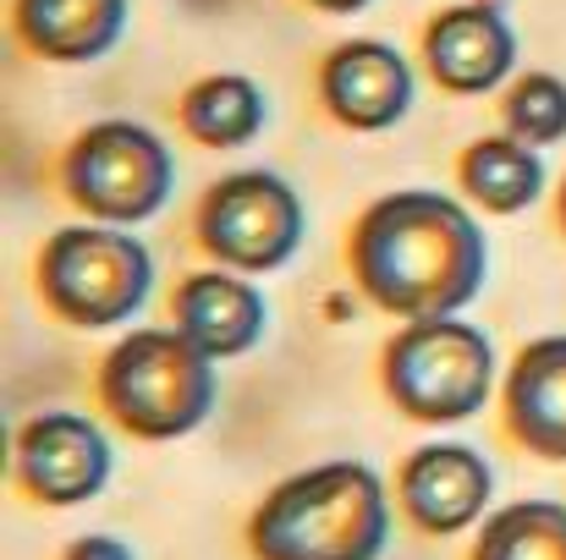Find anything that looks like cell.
<instances>
[{"label":"cell","instance_id":"obj_10","mask_svg":"<svg viewBox=\"0 0 566 560\" xmlns=\"http://www.w3.org/2000/svg\"><path fill=\"white\" fill-rule=\"evenodd\" d=\"M495 495V473L473 445H418L401 467V506L407 517L434 533H468Z\"/></svg>","mask_w":566,"mask_h":560},{"label":"cell","instance_id":"obj_7","mask_svg":"<svg viewBox=\"0 0 566 560\" xmlns=\"http://www.w3.org/2000/svg\"><path fill=\"white\" fill-rule=\"evenodd\" d=\"M198 242L226 270H281L303 247V198L270 171H237L209 187L198 209Z\"/></svg>","mask_w":566,"mask_h":560},{"label":"cell","instance_id":"obj_13","mask_svg":"<svg viewBox=\"0 0 566 560\" xmlns=\"http://www.w3.org/2000/svg\"><path fill=\"white\" fill-rule=\"evenodd\" d=\"M506 423L534 456L566 462V336H539L517 352L506 379Z\"/></svg>","mask_w":566,"mask_h":560},{"label":"cell","instance_id":"obj_8","mask_svg":"<svg viewBox=\"0 0 566 560\" xmlns=\"http://www.w3.org/2000/svg\"><path fill=\"white\" fill-rule=\"evenodd\" d=\"M111 440L83 412H39L17 434V473L44 506H83L111 484Z\"/></svg>","mask_w":566,"mask_h":560},{"label":"cell","instance_id":"obj_5","mask_svg":"<svg viewBox=\"0 0 566 560\" xmlns=\"http://www.w3.org/2000/svg\"><path fill=\"white\" fill-rule=\"evenodd\" d=\"M495 390V347L479 325L423 319L385 347V395L418 423H462Z\"/></svg>","mask_w":566,"mask_h":560},{"label":"cell","instance_id":"obj_1","mask_svg":"<svg viewBox=\"0 0 566 560\" xmlns=\"http://www.w3.org/2000/svg\"><path fill=\"white\" fill-rule=\"evenodd\" d=\"M353 275L385 314L407 325L457 319V308H468L490 275V247L457 198L407 187L358 220Z\"/></svg>","mask_w":566,"mask_h":560},{"label":"cell","instance_id":"obj_12","mask_svg":"<svg viewBox=\"0 0 566 560\" xmlns=\"http://www.w3.org/2000/svg\"><path fill=\"white\" fill-rule=\"evenodd\" d=\"M270 303L253 281L226 270H198L177 286V330L209 358H242L264 341Z\"/></svg>","mask_w":566,"mask_h":560},{"label":"cell","instance_id":"obj_3","mask_svg":"<svg viewBox=\"0 0 566 560\" xmlns=\"http://www.w3.org/2000/svg\"><path fill=\"white\" fill-rule=\"evenodd\" d=\"M99 395L116 423L138 440H182L220 395L214 358L198 352L182 330H133L99 369Z\"/></svg>","mask_w":566,"mask_h":560},{"label":"cell","instance_id":"obj_11","mask_svg":"<svg viewBox=\"0 0 566 560\" xmlns=\"http://www.w3.org/2000/svg\"><path fill=\"white\" fill-rule=\"evenodd\" d=\"M423 61L451 94H490L517 66V33L495 6H451L423 33Z\"/></svg>","mask_w":566,"mask_h":560},{"label":"cell","instance_id":"obj_18","mask_svg":"<svg viewBox=\"0 0 566 560\" xmlns=\"http://www.w3.org/2000/svg\"><path fill=\"white\" fill-rule=\"evenodd\" d=\"M506 133L523 138V144H562L566 138V83L551 72H528L512 83L506 94Z\"/></svg>","mask_w":566,"mask_h":560},{"label":"cell","instance_id":"obj_6","mask_svg":"<svg viewBox=\"0 0 566 560\" xmlns=\"http://www.w3.org/2000/svg\"><path fill=\"white\" fill-rule=\"evenodd\" d=\"M66 198L105 225H138L166 209L177 187V160L144 121H99L88 127L61 166Z\"/></svg>","mask_w":566,"mask_h":560},{"label":"cell","instance_id":"obj_16","mask_svg":"<svg viewBox=\"0 0 566 560\" xmlns=\"http://www.w3.org/2000/svg\"><path fill=\"white\" fill-rule=\"evenodd\" d=\"M462 187L495 209V214H517L545 192V160L534 144L523 138H479L462 160Z\"/></svg>","mask_w":566,"mask_h":560},{"label":"cell","instance_id":"obj_19","mask_svg":"<svg viewBox=\"0 0 566 560\" xmlns=\"http://www.w3.org/2000/svg\"><path fill=\"white\" fill-rule=\"evenodd\" d=\"M66 560H133V550L122 545V539H111V533H88V539H77Z\"/></svg>","mask_w":566,"mask_h":560},{"label":"cell","instance_id":"obj_2","mask_svg":"<svg viewBox=\"0 0 566 560\" xmlns=\"http://www.w3.org/2000/svg\"><path fill=\"white\" fill-rule=\"evenodd\" d=\"M253 560H379L390 500L369 462H325L264 495L248 522Z\"/></svg>","mask_w":566,"mask_h":560},{"label":"cell","instance_id":"obj_4","mask_svg":"<svg viewBox=\"0 0 566 560\" xmlns=\"http://www.w3.org/2000/svg\"><path fill=\"white\" fill-rule=\"evenodd\" d=\"M44 303L77 330H111L144 314L155 292V258L133 231L116 225H66L44 242L39 258Z\"/></svg>","mask_w":566,"mask_h":560},{"label":"cell","instance_id":"obj_21","mask_svg":"<svg viewBox=\"0 0 566 560\" xmlns=\"http://www.w3.org/2000/svg\"><path fill=\"white\" fill-rule=\"evenodd\" d=\"M562 220H566V192H562Z\"/></svg>","mask_w":566,"mask_h":560},{"label":"cell","instance_id":"obj_20","mask_svg":"<svg viewBox=\"0 0 566 560\" xmlns=\"http://www.w3.org/2000/svg\"><path fill=\"white\" fill-rule=\"evenodd\" d=\"M308 6H319V11H364L369 0H308Z\"/></svg>","mask_w":566,"mask_h":560},{"label":"cell","instance_id":"obj_14","mask_svg":"<svg viewBox=\"0 0 566 560\" xmlns=\"http://www.w3.org/2000/svg\"><path fill=\"white\" fill-rule=\"evenodd\" d=\"M17 28L44 61H99L127 28V0H17Z\"/></svg>","mask_w":566,"mask_h":560},{"label":"cell","instance_id":"obj_15","mask_svg":"<svg viewBox=\"0 0 566 560\" xmlns=\"http://www.w3.org/2000/svg\"><path fill=\"white\" fill-rule=\"evenodd\" d=\"M264 94L253 77H237V72H214L203 83H192L188 99H182V127H188L198 144L209 149H242L264 133Z\"/></svg>","mask_w":566,"mask_h":560},{"label":"cell","instance_id":"obj_9","mask_svg":"<svg viewBox=\"0 0 566 560\" xmlns=\"http://www.w3.org/2000/svg\"><path fill=\"white\" fill-rule=\"evenodd\" d=\"M325 110L353 133H385L412 110V66L385 39H353L336 44L319 72Z\"/></svg>","mask_w":566,"mask_h":560},{"label":"cell","instance_id":"obj_17","mask_svg":"<svg viewBox=\"0 0 566 560\" xmlns=\"http://www.w3.org/2000/svg\"><path fill=\"white\" fill-rule=\"evenodd\" d=\"M473 560H566L562 500H517L484 517Z\"/></svg>","mask_w":566,"mask_h":560}]
</instances>
